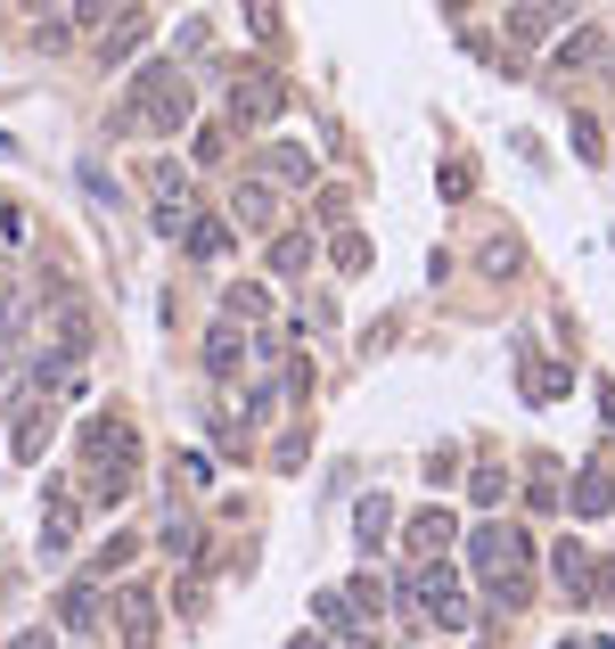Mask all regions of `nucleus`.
<instances>
[{"mask_svg":"<svg viewBox=\"0 0 615 649\" xmlns=\"http://www.w3.org/2000/svg\"><path fill=\"white\" fill-rule=\"evenodd\" d=\"M476 559H484V583H493L501 609H525V600H534V551H525V535H508V527L493 535V527H484Z\"/></svg>","mask_w":615,"mask_h":649,"instance_id":"1","label":"nucleus"},{"mask_svg":"<svg viewBox=\"0 0 615 649\" xmlns=\"http://www.w3.org/2000/svg\"><path fill=\"white\" fill-rule=\"evenodd\" d=\"M148 641H157V600H148V583H123V649Z\"/></svg>","mask_w":615,"mask_h":649,"instance_id":"6","label":"nucleus"},{"mask_svg":"<svg viewBox=\"0 0 615 649\" xmlns=\"http://www.w3.org/2000/svg\"><path fill=\"white\" fill-rule=\"evenodd\" d=\"M607 501H615V477H607V469H583V477H575V510H583V518H607Z\"/></svg>","mask_w":615,"mask_h":649,"instance_id":"9","label":"nucleus"},{"mask_svg":"<svg viewBox=\"0 0 615 649\" xmlns=\"http://www.w3.org/2000/svg\"><path fill=\"white\" fill-rule=\"evenodd\" d=\"M140 33H148V17H140V9H123V17H115V33L99 41V58H132V50H140Z\"/></svg>","mask_w":615,"mask_h":649,"instance_id":"12","label":"nucleus"},{"mask_svg":"<svg viewBox=\"0 0 615 649\" xmlns=\"http://www.w3.org/2000/svg\"><path fill=\"white\" fill-rule=\"evenodd\" d=\"M74 9H82V26H99V17H108V9H123V0H74Z\"/></svg>","mask_w":615,"mask_h":649,"instance_id":"20","label":"nucleus"},{"mask_svg":"<svg viewBox=\"0 0 615 649\" xmlns=\"http://www.w3.org/2000/svg\"><path fill=\"white\" fill-rule=\"evenodd\" d=\"M82 452H91L99 460V469H132V428H123V420H91V428H82Z\"/></svg>","mask_w":615,"mask_h":649,"instance_id":"5","label":"nucleus"},{"mask_svg":"<svg viewBox=\"0 0 615 649\" xmlns=\"http://www.w3.org/2000/svg\"><path fill=\"white\" fill-rule=\"evenodd\" d=\"M222 247H230L222 222H198V230H189V256H222Z\"/></svg>","mask_w":615,"mask_h":649,"instance_id":"16","label":"nucleus"},{"mask_svg":"<svg viewBox=\"0 0 615 649\" xmlns=\"http://www.w3.org/2000/svg\"><path fill=\"white\" fill-rule=\"evenodd\" d=\"M280 108H288V91H280L271 74H246L239 91H230V116H239V123H271Z\"/></svg>","mask_w":615,"mask_h":649,"instance_id":"4","label":"nucleus"},{"mask_svg":"<svg viewBox=\"0 0 615 649\" xmlns=\"http://www.w3.org/2000/svg\"><path fill=\"white\" fill-rule=\"evenodd\" d=\"M295 649H329V641H321V633H295Z\"/></svg>","mask_w":615,"mask_h":649,"instance_id":"21","label":"nucleus"},{"mask_svg":"<svg viewBox=\"0 0 615 649\" xmlns=\"http://www.w3.org/2000/svg\"><path fill=\"white\" fill-rule=\"evenodd\" d=\"M443 190L468 198V190H476V164H468V157H452V164H443Z\"/></svg>","mask_w":615,"mask_h":649,"instance_id":"18","label":"nucleus"},{"mask_svg":"<svg viewBox=\"0 0 615 649\" xmlns=\"http://www.w3.org/2000/svg\"><path fill=\"white\" fill-rule=\"evenodd\" d=\"M452 527H460L452 510H419V518H411V551H419V559H443V551H452Z\"/></svg>","mask_w":615,"mask_h":649,"instance_id":"7","label":"nucleus"},{"mask_svg":"<svg viewBox=\"0 0 615 649\" xmlns=\"http://www.w3.org/2000/svg\"><path fill=\"white\" fill-rule=\"evenodd\" d=\"M550 568H558V592H566V600H591V559L575 551V542H558V551H550Z\"/></svg>","mask_w":615,"mask_h":649,"instance_id":"8","label":"nucleus"},{"mask_svg":"<svg viewBox=\"0 0 615 649\" xmlns=\"http://www.w3.org/2000/svg\"><path fill=\"white\" fill-rule=\"evenodd\" d=\"M336 271H370V239H362V230H345V239H336Z\"/></svg>","mask_w":615,"mask_h":649,"instance_id":"15","label":"nucleus"},{"mask_svg":"<svg viewBox=\"0 0 615 649\" xmlns=\"http://www.w3.org/2000/svg\"><path fill=\"white\" fill-rule=\"evenodd\" d=\"M386 527H394V510H386V501H362V518H353V535H362V551H377V542H386Z\"/></svg>","mask_w":615,"mask_h":649,"instance_id":"14","label":"nucleus"},{"mask_svg":"<svg viewBox=\"0 0 615 649\" xmlns=\"http://www.w3.org/2000/svg\"><path fill=\"white\" fill-rule=\"evenodd\" d=\"M607 58V33H566L558 41V67H599Z\"/></svg>","mask_w":615,"mask_h":649,"instance_id":"13","label":"nucleus"},{"mask_svg":"<svg viewBox=\"0 0 615 649\" xmlns=\"http://www.w3.org/2000/svg\"><path fill=\"white\" fill-rule=\"evenodd\" d=\"M411 600H419V609H427L435 625H468V600H460V576H452V568H435V559H427V568L411 576Z\"/></svg>","mask_w":615,"mask_h":649,"instance_id":"3","label":"nucleus"},{"mask_svg":"<svg viewBox=\"0 0 615 649\" xmlns=\"http://www.w3.org/2000/svg\"><path fill=\"white\" fill-rule=\"evenodd\" d=\"M239 362H246L239 329H214V338H205V370H214V379H239Z\"/></svg>","mask_w":615,"mask_h":649,"instance_id":"10","label":"nucleus"},{"mask_svg":"<svg viewBox=\"0 0 615 649\" xmlns=\"http://www.w3.org/2000/svg\"><path fill=\"white\" fill-rule=\"evenodd\" d=\"M312 263V239H280V271H304Z\"/></svg>","mask_w":615,"mask_h":649,"instance_id":"19","label":"nucleus"},{"mask_svg":"<svg viewBox=\"0 0 615 649\" xmlns=\"http://www.w3.org/2000/svg\"><path fill=\"white\" fill-rule=\"evenodd\" d=\"M566 395V370L558 362H525V403H558Z\"/></svg>","mask_w":615,"mask_h":649,"instance_id":"11","label":"nucleus"},{"mask_svg":"<svg viewBox=\"0 0 615 649\" xmlns=\"http://www.w3.org/2000/svg\"><path fill=\"white\" fill-rule=\"evenodd\" d=\"M140 116L148 123H157V132H181V123H189V82L181 74H140Z\"/></svg>","mask_w":615,"mask_h":649,"instance_id":"2","label":"nucleus"},{"mask_svg":"<svg viewBox=\"0 0 615 649\" xmlns=\"http://www.w3.org/2000/svg\"><path fill=\"white\" fill-rule=\"evenodd\" d=\"M271 173H288V181H312V157H304V149H271Z\"/></svg>","mask_w":615,"mask_h":649,"instance_id":"17","label":"nucleus"}]
</instances>
